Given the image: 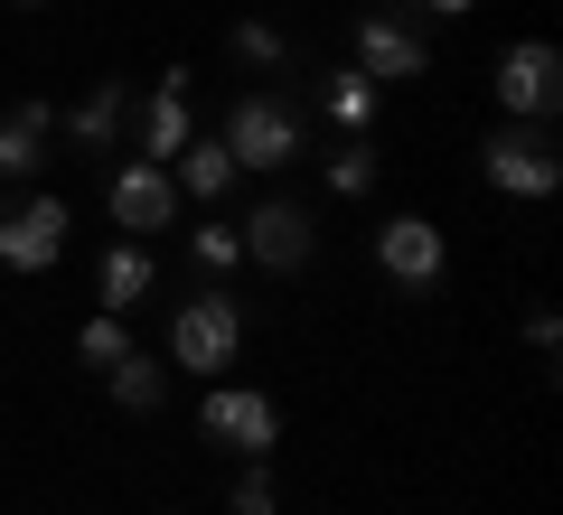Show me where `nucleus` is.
I'll return each mask as SVG.
<instances>
[{
	"label": "nucleus",
	"mask_w": 563,
	"mask_h": 515,
	"mask_svg": "<svg viewBox=\"0 0 563 515\" xmlns=\"http://www.w3.org/2000/svg\"><path fill=\"white\" fill-rule=\"evenodd\" d=\"M76 357L95 366V376H103V366H122V357H132V318H122V310H95V318H85V337H76Z\"/></svg>",
	"instance_id": "aec40b11"
},
{
	"label": "nucleus",
	"mask_w": 563,
	"mask_h": 515,
	"mask_svg": "<svg viewBox=\"0 0 563 515\" xmlns=\"http://www.w3.org/2000/svg\"><path fill=\"white\" fill-rule=\"evenodd\" d=\"M122 132H132V76H103L95 94H76L57 113V141H66V150H85V159L122 150Z\"/></svg>",
	"instance_id": "f8f14e48"
},
{
	"label": "nucleus",
	"mask_w": 563,
	"mask_h": 515,
	"mask_svg": "<svg viewBox=\"0 0 563 515\" xmlns=\"http://www.w3.org/2000/svg\"><path fill=\"white\" fill-rule=\"evenodd\" d=\"M188 94H198V66H161V85L132 103V132H122L132 159H161V169H169V159L198 141V103H188Z\"/></svg>",
	"instance_id": "1a4fd4ad"
},
{
	"label": "nucleus",
	"mask_w": 563,
	"mask_h": 515,
	"mask_svg": "<svg viewBox=\"0 0 563 515\" xmlns=\"http://www.w3.org/2000/svg\"><path fill=\"white\" fill-rule=\"evenodd\" d=\"M526 347H536V366H554V347H563V318L544 310V300L526 310Z\"/></svg>",
	"instance_id": "5701e85b"
},
{
	"label": "nucleus",
	"mask_w": 563,
	"mask_h": 515,
	"mask_svg": "<svg viewBox=\"0 0 563 515\" xmlns=\"http://www.w3.org/2000/svg\"><path fill=\"white\" fill-rule=\"evenodd\" d=\"M235 179H244V169H235V150H225V141H188V150H179V198H207V206H217V198H235Z\"/></svg>",
	"instance_id": "f3484780"
},
{
	"label": "nucleus",
	"mask_w": 563,
	"mask_h": 515,
	"mask_svg": "<svg viewBox=\"0 0 563 515\" xmlns=\"http://www.w3.org/2000/svg\"><path fill=\"white\" fill-rule=\"evenodd\" d=\"M357 76L366 85L432 76V38H422V10H413V0H376V10H357Z\"/></svg>",
	"instance_id": "20e7f679"
},
{
	"label": "nucleus",
	"mask_w": 563,
	"mask_h": 515,
	"mask_svg": "<svg viewBox=\"0 0 563 515\" xmlns=\"http://www.w3.org/2000/svg\"><path fill=\"white\" fill-rule=\"evenodd\" d=\"M310 85H320V103H329V122H339V132H376L385 85H366L357 66H339V76H310Z\"/></svg>",
	"instance_id": "a211bd4d"
},
{
	"label": "nucleus",
	"mask_w": 563,
	"mask_h": 515,
	"mask_svg": "<svg viewBox=\"0 0 563 515\" xmlns=\"http://www.w3.org/2000/svg\"><path fill=\"white\" fill-rule=\"evenodd\" d=\"M95 291H103V310H122V318H132L141 300L161 291V262H151V244H132V235H122L113 254H103V272H95Z\"/></svg>",
	"instance_id": "4468645a"
},
{
	"label": "nucleus",
	"mask_w": 563,
	"mask_h": 515,
	"mask_svg": "<svg viewBox=\"0 0 563 515\" xmlns=\"http://www.w3.org/2000/svg\"><path fill=\"white\" fill-rule=\"evenodd\" d=\"M376 272L395 281V291L432 300V291H442V272H451L442 225H432V216H385V225H376Z\"/></svg>",
	"instance_id": "9d476101"
},
{
	"label": "nucleus",
	"mask_w": 563,
	"mask_h": 515,
	"mask_svg": "<svg viewBox=\"0 0 563 515\" xmlns=\"http://www.w3.org/2000/svg\"><path fill=\"white\" fill-rule=\"evenodd\" d=\"M103 206H113V225H122L132 244H151L161 225H179V179H169L161 159H132V169L103 179Z\"/></svg>",
	"instance_id": "9b49d317"
},
{
	"label": "nucleus",
	"mask_w": 563,
	"mask_h": 515,
	"mask_svg": "<svg viewBox=\"0 0 563 515\" xmlns=\"http://www.w3.org/2000/svg\"><path fill=\"white\" fill-rule=\"evenodd\" d=\"M225 47H235V66H254V76H282V85H310V76H301V47L282 38L273 20H235V38H225Z\"/></svg>",
	"instance_id": "dca6fc26"
},
{
	"label": "nucleus",
	"mask_w": 563,
	"mask_h": 515,
	"mask_svg": "<svg viewBox=\"0 0 563 515\" xmlns=\"http://www.w3.org/2000/svg\"><path fill=\"white\" fill-rule=\"evenodd\" d=\"M198 440H217V450H235V459H273L282 450V403L263 394V384H207Z\"/></svg>",
	"instance_id": "6e6552de"
},
{
	"label": "nucleus",
	"mask_w": 563,
	"mask_h": 515,
	"mask_svg": "<svg viewBox=\"0 0 563 515\" xmlns=\"http://www.w3.org/2000/svg\"><path fill=\"white\" fill-rule=\"evenodd\" d=\"M103 394H113V403H122L132 422H151V413L169 403V366H161V357H141V347H132L122 366H103Z\"/></svg>",
	"instance_id": "2eb2a0df"
},
{
	"label": "nucleus",
	"mask_w": 563,
	"mask_h": 515,
	"mask_svg": "<svg viewBox=\"0 0 563 515\" xmlns=\"http://www.w3.org/2000/svg\"><path fill=\"white\" fill-rule=\"evenodd\" d=\"M225 515H282V478H273V459H244V469L225 478Z\"/></svg>",
	"instance_id": "6ab92c4d"
},
{
	"label": "nucleus",
	"mask_w": 563,
	"mask_h": 515,
	"mask_svg": "<svg viewBox=\"0 0 563 515\" xmlns=\"http://www.w3.org/2000/svg\"><path fill=\"white\" fill-rule=\"evenodd\" d=\"M188 254H198V281H217V272H235V262H244V244H235V225H198Z\"/></svg>",
	"instance_id": "4be33fe9"
},
{
	"label": "nucleus",
	"mask_w": 563,
	"mask_h": 515,
	"mask_svg": "<svg viewBox=\"0 0 563 515\" xmlns=\"http://www.w3.org/2000/svg\"><path fill=\"white\" fill-rule=\"evenodd\" d=\"M66 198H47V188H20V198H0V272H20V281H38V272H57V254H66Z\"/></svg>",
	"instance_id": "0eeeda50"
},
{
	"label": "nucleus",
	"mask_w": 563,
	"mask_h": 515,
	"mask_svg": "<svg viewBox=\"0 0 563 515\" xmlns=\"http://www.w3.org/2000/svg\"><path fill=\"white\" fill-rule=\"evenodd\" d=\"M217 141L235 150V169H291V159H310V122L291 113L282 94H263V85L225 103V132Z\"/></svg>",
	"instance_id": "f03ea898"
},
{
	"label": "nucleus",
	"mask_w": 563,
	"mask_h": 515,
	"mask_svg": "<svg viewBox=\"0 0 563 515\" xmlns=\"http://www.w3.org/2000/svg\"><path fill=\"white\" fill-rule=\"evenodd\" d=\"M488 85H498V113L507 122H544V132H554V113H563V57H554V38H507L498 66H488Z\"/></svg>",
	"instance_id": "39448f33"
},
{
	"label": "nucleus",
	"mask_w": 563,
	"mask_h": 515,
	"mask_svg": "<svg viewBox=\"0 0 563 515\" xmlns=\"http://www.w3.org/2000/svg\"><path fill=\"white\" fill-rule=\"evenodd\" d=\"M235 244H244V262H254V272L291 281V272H310V254H320V216H310L301 198H282V188H273V198L244 206Z\"/></svg>",
	"instance_id": "7ed1b4c3"
},
{
	"label": "nucleus",
	"mask_w": 563,
	"mask_h": 515,
	"mask_svg": "<svg viewBox=\"0 0 563 515\" xmlns=\"http://www.w3.org/2000/svg\"><path fill=\"white\" fill-rule=\"evenodd\" d=\"M422 20H470V10H479V0H413Z\"/></svg>",
	"instance_id": "b1692460"
},
{
	"label": "nucleus",
	"mask_w": 563,
	"mask_h": 515,
	"mask_svg": "<svg viewBox=\"0 0 563 515\" xmlns=\"http://www.w3.org/2000/svg\"><path fill=\"white\" fill-rule=\"evenodd\" d=\"M329 188H339V198H366V188H376V150H366V132H347V150H329Z\"/></svg>",
	"instance_id": "412c9836"
},
{
	"label": "nucleus",
	"mask_w": 563,
	"mask_h": 515,
	"mask_svg": "<svg viewBox=\"0 0 563 515\" xmlns=\"http://www.w3.org/2000/svg\"><path fill=\"white\" fill-rule=\"evenodd\" d=\"M47 150H57V103H38V94L10 103V113H0V198H20L47 169Z\"/></svg>",
	"instance_id": "ddd939ff"
},
{
	"label": "nucleus",
	"mask_w": 563,
	"mask_h": 515,
	"mask_svg": "<svg viewBox=\"0 0 563 515\" xmlns=\"http://www.w3.org/2000/svg\"><path fill=\"white\" fill-rule=\"evenodd\" d=\"M479 179L498 188V198H554V188H563L554 132H544V122H498L488 150H479Z\"/></svg>",
	"instance_id": "423d86ee"
},
{
	"label": "nucleus",
	"mask_w": 563,
	"mask_h": 515,
	"mask_svg": "<svg viewBox=\"0 0 563 515\" xmlns=\"http://www.w3.org/2000/svg\"><path fill=\"white\" fill-rule=\"evenodd\" d=\"M235 347H244V300L217 291V281H198V300L169 310V366L179 376H225Z\"/></svg>",
	"instance_id": "f257e3e1"
},
{
	"label": "nucleus",
	"mask_w": 563,
	"mask_h": 515,
	"mask_svg": "<svg viewBox=\"0 0 563 515\" xmlns=\"http://www.w3.org/2000/svg\"><path fill=\"white\" fill-rule=\"evenodd\" d=\"M20 10H47V0H20Z\"/></svg>",
	"instance_id": "393cba45"
}]
</instances>
